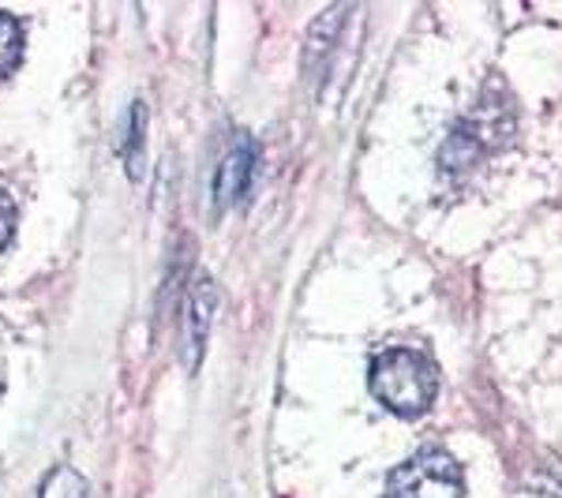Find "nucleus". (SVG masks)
Wrapping results in <instances>:
<instances>
[{
	"label": "nucleus",
	"instance_id": "nucleus-3",
	"mask_svg": "<svg viewBox=\"0 0 562 498\" xmlns=\"http://www.w3.org/2000/svg\"><path fill=\"white\" fill-rule=\"evenodd\" d=\"M390 498H461V468L458 461L439 446H428L420 454H413L409 461L390 473L386 484Z\"/></svg>",
	"mask_w": 562,
	"mask_h": 498
},
{
	"label": "nucleus",
	"instance_id": "nucleus-7",
	"mask_svg": "<svg viewBox=\"0 0 562 498\" xmlns=\"http://www.w3.org/2000/svg\"><path fill=\"white\" fill-rule=\"evenodd\" d=\"M23 60V23L12 12H0V79L12 76Z\"/></svg>",
	"mask_w": 562,
	"mask_h": 498
},
{
	"label": "nucleus",
	"instance_id": "nucleus-8",
	"mask_svg": "<svg viewBox=\"0 0 562 498\" xmlns=\"http://www.w3.org/2000/svg\"><path fill=\"white\" fill-rule=\"evenodd\" d=\"M38 498H87V479L71 465H60L42 479Z\"/></svg>",
	"mask_w": 562,
	"mask_h": 498
},
{
	"label": "nucleus",
	"instance_id": "nucleus-2",
	"mask_svg": "<svg viewBox=\"0 0 562 498\" xmlns=\"http://www.w3.org/2000/svg\"><path fill=\"white\" fill-rule=\"evenodd\" d=\"M514 121L510 113H503V98H484L476 105V113L469 116L461 128L450 135V143L442 147L439 166L450 173H465L469 166H476L480 154H492L510 139Z\"/></svg>",
	"mask_w": 562,
	"mask_h": 498
},
{
	"label": "nucleus",
	"instance_id": "nucleus-4",
	"mask_svg": "<svg viewBox=\"0 0 562 498\" xmlns=\"http://www.w3.org/2000/svg\"><path fill=\"white\" fill-rule=\"evenodd\" d=\"M214 307H217V288L206 274H199L192 288H188V301H184V338H180V356H184L188 371L199 367L206 352V333H211V319H214Z\"/></svg>",
	"mask_w": 562,
	"mask_h": 498
},
{
	"label": "nucleus",
	"instance_id": "nucleus-6",
	"mask_svg": "<svg viewBox=\"0 0 562 498\" xmlns=\"http://www.w3.org/2000/svg\"><path fill=\"white\" fill-rule=\"evenodd\" d=\"M143 147H147V105L132 102L128 124H124V166H128L132 177L143 173Z\"/></svg>",
	"mask_w": 562,
	"mask_h": 498
},
{
	"label": "nucleus",
	"instance_id": "nucleus-5",
	"mask_svg": "<svg viewBox=\"0 0 562 498\" xmlns=\"http://www.w3.org/2000/svg\"><path fill=\"white\" fill-rule=\"evenodd\" d=\"M256 143L248 139V135H237V139L229 143V150H225V158L217 161V173H214V206L217 211H225L229 203H237V199L248 192L251 184V173H256Z\"/></svg>",
	"mask_w": 562,
	"mask_h": 498
},
{
	"label": "nucleus",
	"instance_id": "nucleus-9",
	"mask_svg": "<svg viewBox=\"0 0 562 498\" xmlns=\"http://www.w3.org/2000/svg\"><path fill=\"white\" fill-rule=\"evenodd\" d=\"M12 233H15V203L0 192V256H4V248L12 244Z\"/></svg>",
	"mask_w": 562,
	"mask_h": 498
},
{
	"label": "nucleus",
	"instance_id": "nucleus-1",
	"mask_svg": "<svg viewBox=\"0 0 562 498\" xmlns=\"http://www.w3.org/2000/svg\"><path fill=\"white\" fill-rule=\"evenodd\" d=\"M371 394L397 416H420L439 394V371L424 352L390 349L371 364Z\"/></svg>",
	"mask_w": 562,
	"mask_h": 498
}]
</instances>
